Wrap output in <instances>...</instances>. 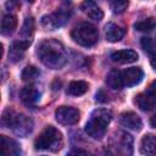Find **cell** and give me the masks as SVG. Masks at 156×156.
<instances>
[{"label": "cell", "instance_id": "obj_20", "mask_svg": "<svg viewBox=\"0 0 156 156\" xmlns=\"http://www.w3.org/2000/svg\"><path fill=\"white\" fill-rule=\"evenodd\" d=\"M88 89H89V85H88L87 82H84V80H73L68 84L66 93L71 96H79V95L85 94L88 91Z\"/></svg>", "mask_w": 156, "mask_h": 156}, {"label": "cell", "instance_id": "obj_32", "mask_svg": "<svg viewBox=\"0 0 156 156\" xmlns=\"http://www.w3.org/2000/svg\"><path fill=\"white\" fill-rule=\"evenodd\" d=\"M71 154H87V151H84V150H73Z\"/></svg>", "mask_w": 156, "mask_h": 156}, {"label": "cell", "instance_id": "obj_18", "mask_svg": "<svg viewBox=\"0 0 156 156\" xmlns=\"http://www.w3.org/2000/svg\"><path fill=\"white\" fill-rule=\"evenodd\" d=\"M140 152L144 155H156V136L154 134H146L143 136Z\"/></svg>", "mask_w": 156, "mask_h": 156}, {"label": "cell", "instance_id": "obj_3", "mask_svg": "<svg viewBox=\"0 0 156 156\" xmlns=\"http://www.w3.org/2000/svg\"><path fill=\"white\" fill-rule=\"evenodd\" d=\"M34 146L37 150L57 151L62 147V135L58 132V129H56L52 126H49L35 139Z\"/></svg>", "mask_w": 156, "mask_h": 156}, {"label": "cell", "instance_id": "obj_10", "mask_svg": "<svg viewBox=\"0 0 156 156\" xmlns=\"http://www.w3.org/2000/svg\"><path fill=\"white\" fill-rule=\"evenodd\" d=\"M30 40H26V39H21L18 41H15L9 51V60L11 62H18L22 60L26 49L29 46Z\"/></svg>", "mask_w": 156, "mask_h": 156}, {"label": "cell", "instance_id": "obj_9", "mask_svg": "<svg viewBox=\"0 0 156 156\" xmlns=\"http://www.w3.org/2000/svg\"><path fill=\"white\" fill-rule=\"evenodd\" d=\"M116 140V147L117 152H123V154H132V146H133V138L130 134L126 132H118L115 135Z\"/></svg>", "mask_w": 156, "mask_h": 156}, {"label": "cell", "instance_id": "obj_12", "mask_svg": "<svg viewBox=\"0 0 156 156\" xmlns=\"http://www.w3.org/2000/svg\"><path fill=\"white\" fill-rule=\"evenodd\" d=\"M82 11L91 20L94 21H101L104 17V12L98 6V4L93 0H84L80 5Z\"/></svg>", "mask_w": 156, "mask_h": 156}, {"label": "cell", "instance_id": "obj_29", "mask_svg": "<svg viewBox=\"0 0 156 156\" xmlns=\"http://www.w3.org/2000/svg\"><path fill=\"white\" fill-rule=\"evenodd\" d=\"M96 101H100V102H106L107 101V95L104 94L102 90H100L98 94H96Z\"/></svg>", "mask_w": 156, "mask_h": 156}, {"label": "cell", "instance_id": "obj_4", "mask_svg": "<svg viewBox=\"0 0 156 156\" xmlns=\"http://www.w3.org/2000/svg\"><path fill=\"white\" fill-rule=\"evenodd\" d=\"M71 37L77 44L89 48V46H93L96 44V41L99 39V32L95 26H93L88 22H83L72 29Z\"/></svg>", "mask_w": 156, "mask_h": 156}, {"label": "cell", "instance_id": "obj_8", "mask_svg": "<svg viewBox=\"0 0 156 156\" xmlns=\"http://www.w3.org/2000/svg\"><path fill=\"white\" fill-rule=\"evenodd\" d=\"M143 77H144V72L140 67H130L122 72L123 83L127 87H133V85L139 84Z\"/></svg>", "mask_w": 156, "mask_h": 156}, {"label": "cell", "instance_id": "obj_7", "mask_svg": "<svg viewBox=\"0 0 156 156\" xmlns=\"http://www.w3.org/2000/svg\"><path fill=\"white\" fill-rule=\"evenodd\" d=\"M33 127H34V123L30 117L22 115V113H20V115L16 113L11 129L20 136H27L33 130Z\"/></svg>", "mask_w": 156, "mask_h": 156}, {"label": "cell", "instance_id": "obj_23", "mask_svg": "<svg viewBox=\"0 0 156 156\" xmlns=\"http://www.w3.org/2000/svg\"><path fill=\"white\" fill-rule=\"evenodd\" d=\"M33 30H34V20H33V17H27L21 28V37L26 40H30Z\"/></svg>", "mask_w": 156, "mask_h": 156}, {"label": "cell", "instance_id": "obj_13", "mask_svg": "<svg viewBox=\"0 0 156 156\" xmlns=\"http://www.w3.org/2000/svg\"><path fill=\"white\" fill-rule=\"evenodd\" d=\"M0 149H1V154L7 155V156L21 154V147H20L18 143L6 135L0 136Z\"/></svg>", "mask_w": 156, "mask_h": 156}, {"label": "cell", "instance_id": "obj_15", "mask_svg": "<svg viewBox=\"0 0 156 156\" xmlns=\"http://www.w3.org/2000/svg\"><path fill=\"white\" fill-rule=\"evenodd\" d=\"M124 34H126V29L115 23H108L105 27V38L110 43L119 41L124 37Z\"/></svg>", "mask_w": 156, "mask_h": 156}, {"label": "cell", "instance_id": "obj_17", "mask_svg": "<svg viewBox=\"0 0 156 156\" xmlns=\"http://www.w3.org/2000/svg\"><path fill=\"white\" fill-rule=\"evenodd\" d=\"M135 104L141 111H151L156 107V99L149 93H141L135 96Z\"/></svg>", "mask_w": 156, "mask_h": 156}, {"label": "cell", "instance_id": "obj_26", "mask_svg": "<svg viewBox=\"0 0 156 156\" xmlns=\"http://www.w3.org/2000/svg\"><path fill=\"white\" fill-rule=\"evenodd\" d=\"M15 116H16V113H15L12 110L6 108V110L2 112V117H1V124H2V127H4V128H11Z\"/></svg>", "mask_w": 156, "mask_h": 156}, {"label": "cell", "instance_id": "obj_24", "mask_svg": "<svg viewBox=\"0 0 156 156\" xmlns=\"http://www.w3.org/2000/svg\"><path fill=\"white\" fill-rule=\"evenodd\" d=\"M38 76H39V69H38L35 66H33V65L27 66V67L22 71V73H21V78H22V80H24V82L34 80Z\"/></svg>", "mask_w": 156, "mask_h": 156}, {"label": "cell", "instance_id": "obj_21", "mask_svg": "<svg viewBox=\"0 0 156 156\" xmlns=\"http://www.w3.org/2000/svg\"><path fill=\"white\" fill-rule=\"evenodd\" d=\"M17 27V17L15 15H6L4 16L1 21V34L2 35H10L15 32Z\"/></svg>", "mask_w": 156, "mask_h": 156}, {"label": "cell", "instance_id": "obj_5", "mask_svg": "<svg viewBox=\"0 0 156 156\" xmlns=\"http://www.w3.org/2000/svg\"><path fill=\"white\" fill-rule=\"evenodd\" d=\"M68 17H69V11L60 9V10H57L56 12H54L51 15L44 16L41 18V23L46 29L54 30V29L63 26L68 21Z\"/></svg>", "mask_w": 156, "mask_h": 156}, {"label": "cell", "instance_id": "obj_31", "mask_svg": "<svg viewBox=\"0 0 156 156\" xmlns=\"http://www.w3.org/2000/svg\"><path fill=\"white\" fill-rule=\"evenodd\" d=\"M150 124H151L154 128H156V115H154V116L151 117V119H150Z\"/></svg>", "mask_w": 156, "mask_h": 156}, {"label": "cell", "instance_id": "obj_1", "mask_svg": "<svg viewBox=\"0 0 156 156\" xmlns=\"http://www.w3.org/2000/svg\"><path fill=\"white\" fill-rule=\"evenodd\" d=\"M37 55L40 62L51 69L61 68L67 61L63 45L55 39L43 40L37 48Z\"/></svg>", "mask_w": 156, "mask_h": 156}, {"label": "cell", "instance_id": "obj_6", "mask_svg": "<svg viewBox=\"0 0 156 156\" xmlns=\"http://www.w3.org/2000/svg\"><path fill=\"white\" fill-rule=\"evenodd\" d=\"M55 117H56V121L58 123L65 124V126H72V124H76L79 121L80 113L74 107H71V106H60L55 111Z\"/></svg>", "mask_w": 156, "mask_h": 156}, {"label": "cell", "instance_id": "obj_28", "mask_svg": "<svg viewBox=\"0 0 156 156\" xmlns=\"http://www.w3.org/2000/svg\"><path fill=\"white\" fill-rule=\"evenodd\" d=\"M146 93H149L152 98H155L156 99V80H154L150 85H149V89H147V91Z\"/></svg>", "mask_w": 156, "mask_h": 156}, {"label": "cell", "instance_id": "obj_11", "mask_svg": "<svg viewBox=\"0 0 156 156\" xmlns=\"http://www.w3.org/2000/svg\"><path fill=\"white\" fill-rule=\"evenodd\" d=\"M111 60L116 63H132L138 60V54L134 50L130 49H123V50H117L111 54Z\"/></svg>", "mask_w": 156, "mask_h": 156}, {"label": "cell", "instance_id": "obj_27", "mask_svg": "<svg viewBox=\"0 0 156 156\" xmlns=\"http://www.w3.org/2000/svg\"><path fill=\"white\" fill-rule=\"evenodd\" d=\"M141 46L145 51H151L152 50V40L150 38H143L141 39Z\"/></svg>", "mask_w": 156, "mask_h": 156}, {"label": "cell", "instance_id": "obj_30", "mask_svg": "<svg viewBox=\"0 0 156 156\" xmlns=\"http://www.w3.org/2000/svg\"><path fill=\"white\" fill-rule=\"evenodd\" d=\"M150 63H151L152 68L156 69V52L151 54V56H150Z\"/></svg>", "mask_w": 156, "mask_h": 156}, {"label": "cell", "instance_id": "obj_25", "mask_svg": "<svg viewBox=\"0 0 156 156\" xmlns=\"http://www.w3.org/2000/svg\"><path fill=\"white\" fill-rule=\"evenodd\" d=\"M129 1L128 0H111L110 7L113 13H122L127 10Z\"/></svg>", "mask_w": 156, "mask_h": 156}, {"label": "cell", "instance_id": "obj_19", "mask_svg": "<svg viewBox=\"0 0 156 156\" xmlns=\"http://www.w3.org/2000/svg\"><path fill=\"white\" fill-rule=\"evenodd\" d=\"M106 84L113 89V90H119L124 87V83H123V78H122V72L118 71V69H112L110 71V73L107 74V78H106Z\"/></svg>", "mask_w": 156, "mask_h": 156}, {"label": "cell", "instance_id": "obj_33", "mask_svg": "<svg viewBox=\"0 0 156 156\" xmlns=\"http://www.w3.org/2000/svg\"><path fill=\"white\" fill-rule=\"evenodd\" d=\"M28 2H34V0H27Z\"/></svg>", "mask_w": 156, "mask_h": 156}, {"label": "cell", "instance_id": "obj_22", "mask_svg": "<svg viewBox=\"0 0 156 156\" xmlns=\"http://www.w3.org/2000/svg\"><path fill=\"white\" fill-rule=\"evenodd\" d=\"M134 28L139 32H151L152 29L156 28V18L149 17V18L141 20L134 24Z\"/></svg>", "mask_w": 156, "mask_h": 156}, {"label": "cell", "instance_id": "obj_2", "mask_svg": "<svg viewBox=\"0 0 156 156\" xmlns=\"http://www.w3.org/2000/svg\"><path fill=\"white\" fill-rule=\"evenodd\" d=\"M112 119V113L107 108H96L90 115L89 121L85 124V133L93 139H101Z\"/></svg>", "mask_w": 156, "mask_h": 156}, {"label": "cell", "instance_id": "obj_14", "mask_svg": "<svg viewBox=\"0 0 156 156\" xmlns=\"http://www.w3.org/2000/svg\"><path fill=\"white\" fill-rule=\"evenodd\" d=\"M119 122L123 127H127L133 130H140L143 127V122L140 117L134 112H124L119 117Z\"/></svg>", "mask_w": 156, "mask_h": 156}, {"label": "cell", "instance_id": "obj_16", "mask_svg": "<svg viewBox=\"0 0 156 156\" xmlns=\"http://www.w3.org/2000/svg\"><path fill=\"white\" fill-rule=\"evenodd\" d=\"M20 96L23 104H26L27 106H32L39 100L40 94H39V90L34 85H27L21 90Z\"/></svg>", "mask_w": 156, "mask_h": 156}]
</instances>
